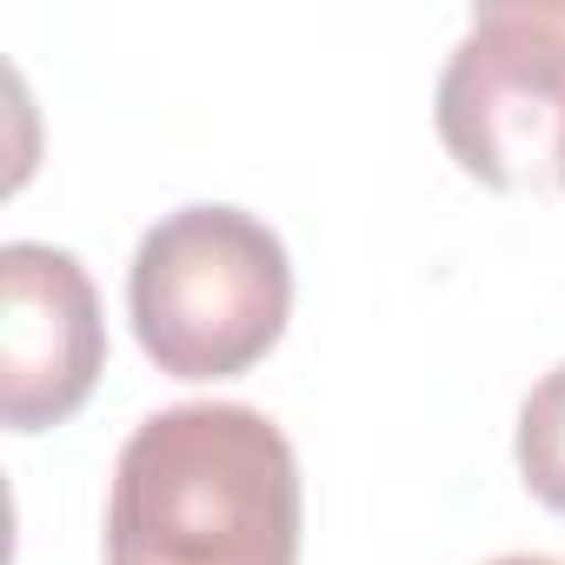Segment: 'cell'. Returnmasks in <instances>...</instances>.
Masks as SVG:
<instances>
[{"label": "cell", "instance_id": "1", "mask_svg": "<svg viewBox=\"0 0 565 565\" xmlns=\"http://www.w3.org/2000/svg\"><path fill=\"white\" fill-rule=\"evenodd\" d=\"M107 565H300V459L233 399L167 406L120 446Z\"/></svg>", "mask_w": 565, "mask_h": 565}, {"label": "cell", "instance_id": "2", "mask_svg": "<svg viewBox=\"0 0 565 565\" xmlns=\"http://www.w3.org/2000/svg\"><path fill=\"white\" fill-rule=\"evenodd\" d=\"M127 313L160 373L233 380L287 333L294 259L246 206H180L147 226L127 266Z\"/></svg>", "mask_w": 565, "mask_h": 565}, {"label": "cell", "instance_id": "3", "mask_svg": "<svg viewBox=\"0 0 565 565\" xmlns=\"http://www.w3.org/2000/svg\"><path fill=\"white\" fill-rule=\"evenodd\" d=\"M433 120L499 193H565V0H492L452 47Z\"/></svg>", "mask_w": 565, "mask_h": 565}, {"label": "cell", "instance_id": "4", "mask_svg": "<svg viewBox=\"0 0 565 565\" xmlns=\"http://www.w3.org/2000/svg\"><path fill=\"white\" fill-rule=\"evenodd\" d=\"M100 366L107 327L87 266L41 239L0 246V419L14 433L74 419Z\"/></svg>", "mask_w": 565, "mask_h": 565}, {"label": "cell", "instance_id": "5", "mask_svg": "<svg viewBox=\"0 0 565 565\" xmlns=\"http://www.w3.org/2000/svg\"><path fill=\"white\" fill-rule=\"evenodd\" d=\"M519 479L539 505L565 512V366H552L519 406Z\"/></svg>", "mask_w": 565, "mask_h": 565}, {"label": "cell", "instance_id": "6", "mask_svg": "<svg viewBox=\"0 0 565 565\" xmlns=\"http://www.w3.org/2000/svg\"><path fill=\"white\" fill-rule=\"evenodd\" d=\"M492 565H558V558H539V552H512V558H492Z\"/></svg>", "mask_w": 565, "mask_h": 565}]
</instances>
